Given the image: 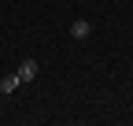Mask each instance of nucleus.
I'll return each instance as SVG.
<instances>
[{
    "label": "nucleus",
    "instance_id": "f257e3e1",
    "mask_svg": "<svg viewBox=\"0 0 133 126\" xmlns=\"http://www.w3.org/2000/svg\"><path fill=\"white\" fill-rule=\"evenodd\" d=\"M15 74H19V82L26 85V82H33V78L41 74V63H37V59H22V63H19V71H15Z\"/></svg>",
    "mask_w": 133,
    "mask_h": 126
},
{
    "label": "nucleus",
    "instance_id": "f03ea898",
    "mask_svg": "<svg viewBox=\"0 0 133 126\" xmlns=\"http://www.w3.org/2000/svg\"><path fill=\"white\" fill-rule=\"evenodd\" d=\"M89 34H92V22H85V19L70 22V37H74V41H89Z\"/></svg>",
    "mask_w": 133,
    "mask_h": 126
},
{
    "label": "nucleus",
    "instance_id": "7ed1b4c3",
    "mask_svg": "<svg viewBox=\"0 0 133 126\" xmlns=\"http://www.w3.org/2000/svg\"><path fill=\"white\" fill-rule=\"evenodd\" d=\"M19 85H22V82H19V74H8L4 82H0V93H4V97H8V93H15Z\"/></svg>",
    "mask_w": 133,
    "mask_h": 126
}]
</instances>
